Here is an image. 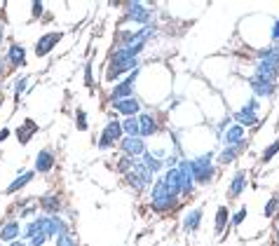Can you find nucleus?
Returning a JSON list of instances; mask_svg holds the SVG:
<instances>
[{"instance_id":"obj_26","label":"nucleus","mask_w":279,"mask_h":246,"mask_svg":"<svg viewBox=\"0 0 279 246\" xmlns=\"http://www.w3.org/2000/svg\"><path fill=\"white\" fill-rule=\"evenodd\" d=\"M26 87H28V77H26V75L17 77V82H14V101H19V98L26 94Z\"/></svg>"},{"instance_id":"obj_42","label":"nucleus","mask_w":279,"mask_h":246,"mask_svg":"<svg viewBox=\"0 0 279 246\" xmlns=\"http://www.w3.org/2000/svg\"><path fill=\"white\" fill-rule=\"evenodd\" d=\"M2 38H5V31H2V26H0V45H2Z\"/></svg>"},{"instance_id":"obj_30","label":"nucleus","mask_w":279,"mask_h":246,"mask_svg":"<svg viewBox=\"0 0 279 246\" xmlns=\"http://www.w3.org/2000/svg\"><path fill=\"white\" fill-rule=\"evenodd\" d=\"M275 152H279V139L275 141V143H272V146H270L265 152H263V162H270L272 157H275Z\"/></svg>"},{"instance_id":"obj_34","label":"nucleus","mask_w":279,"mask_h":246,"mask_svg":"<svg viewBox=\"0 0 279 246\" xmlns=\"http://www.w3.org/2000/svg\"><path fill=\"white\" fill-rule=\"evenodd\" d=\"M31 10H33V17L38 19V17H43V12H45V5L43 2H33L31 5Z\"/></svg>"},{"instance_id":"obj_43","label":"nucleus","mask_w":279,"mask_h":246,"mask_svg":"<svg viewBox=\"0 0 279 246\" xmlns=\"http://www.w3.org/2000/svg\"><path fill=\"white\" fill-rule=\"evenodd\" d=\"M0 108H2V94H0Z\"/></svg>"},{"instance_id":"obj_28","label":"nucleus","mask_w":279,"mask_h":246,"mask_svg":"<svg viewBox=\"0 0 279 246\" xmlns=\"http://www.w3.org/2000/svg\"><path fill=\"white\" fill-rule=\"evenodd\" d=\"M113 146H115V141H113V139H110V136L106 134V131H103V134L99 136V148H101V150H108V148H113Z\"/></svg>"},{"instance_id":"obj_39","label":"nucleus","mask_w":279,"mask_h":246,"mask_svg":"<svg viewBox=\"0 0 279 246\" xmlns=\"http://www.w3.org/2000/svg\"><path fill=\"white\" fill-rule=\"evenodd\" d=\"M272 38L279 40V22H275V28H272Z\"/></svg>"},{"instance_id":"obj_21","label":"nucleus","mask_w":279,"mask_h":246,"mask_svg":"<svg viewBox=\"0 0 279 246\" xmlns=\"http://www.w3.org/2000/svg\"><path fill=\"white\" fill-rule=\"evenodd\" d=\"M103 131H106V134H108V136H110L113 141H115V143H120V141H122V136H125V131H122V122H118L115 118L108 122Z\"/></svg>"},{"instance_id":"obj_16","label":"nucleus","mask_w":279,"mask_h":246,"mask_svg":"<svg viewBox=\"0 0 279 246\" xmlns=\"http://www.w3.org/2000/svg\"><path fill=\"white\" fill-rule=\"evenodd\" d=\"M33 176H35L33 172H22L19 176H17V178H14V181L10 183V185H7V188H5V193H7V195H14L17 190L26 188V185H28V183L33 181Z\"/></svg>"},{"instance_id":"obj_11","label":"nucleus","mask_w":279,"mask_h":246,"mask_svg":"<svg viewBox=\"0 0 279 246\" xmlns=\"http://www.w3.org/2000/svg\"><path fill=\"white\" fill-rule=\"evenodd\" d=\"M54 164H56V160H54V152L52 150H40L38 155H35V172L38 173H50L54 169Z\"/></svg>"},{"instance_id":"obj_24","label":"nucleus","mask_w":279,"mask_h":246,"mask_svg":"<svg viewBox=\"0 0 279 246\" xmlns=\"http://www.w3.org/2000/svg\"><path fill=\"white\" fill-rule=\"evenodd\" d=\"M242 148H244V143H242V146H226V150L218 155V162H221V164H230V162L242 152Z\"/></svg>"},{"instance_id":"obj_17","label":"nucleus","mask_w":279,"mask_h":246,"mask_svg":"<svg viewBox=\"0 0 279 246\" xmlns=\"http://www.w3.org/2000/svg\"><path fill=\"white\" fill-rule=\"evenodd\" d=\"M202 223V209H193V211H188L185 218H183V230L185 232H195L197 227Z\"/></svg>"},{"instance_id":"obj_7","label":"nucleus","mask_w":279,"mask_h":246,"mask_svg":"<svg viewBox=\"0 0 279 246\" xmlns=\"http://www.w3.org/2000/svg\"><path fill=\"white\" fill-rule=\"evenodd\" d=\"M22 237V223L19 221H5L0 227V244H12Z\"/></svg>"},{"instance_id":"obj_27","label":"nucleus","mask_w":279,"mask_h":246,"mask_svg":"<svg viewBox=\"0 0 279 246\" xmlns=\"http://www.w3.org/2000/svg\"><path fill=\"white\" fill-rule=\"evenodd\" d=\"M134 162L136 160H131V157H127V155H122L120 162H118V172L120 173H129L131 172V167H134Z\"/></svg>"},{"instance_id":"obj_41","label":"nucleus","mask_w":279,"mask_h":246,"mask_svg":"<svg viewBox=\"0 0 279 246\" xmlns=\"http://www.w3.org/2000/svg\"><path fill=\"white\" fill-rule=\"evenodd\" d=\"M7 246H28V244H24L22 239H17V242H12V244H7Z\"/></svg>"},{"instance_id":"obj_12","label":"nucleus","mask_w":279,"mask_h":246,"mask_svg":"<svg viewBox=\"0 0 279 246\" xmlns=\"http://www.w3.org/2000/svg\"><path fill=\"white\" fill-rule=\"evenodd\" d=\"M235 120L239 122V127H254L258 122L256 115V101H251L247 108H242L239 113H235Z\"/></svg>"},{"instance_id":"obj_22","label":"nucleus","mask_w":279,"mask_h":246,"mask_svg":"<svg viewBox=\"0 0 279 246\" xmlns=\"http://www.w3.org/2000/svg\"><path fill=\"white\" fill-rule=\"evenodd\" d=\"M143 167L148 169V173H157L164 169V162L157 160L155 155H151V152H143Z\"/></svg>"},{"instance_id":"obj_32","label":"nucleus","mask_w":279,"mask_h":246,"mask_svg":"<svg viewBox=\"0 0 279 246\" xmlns=\"http://www.w3.org/2000/svg\"><path fill=\"white\" fill-rule=\"evenodd\" d=\"M76 120H77V129H80V131H85V129H87V113H85V110H77Z\"/></svg>"},{"instance_id":"obj_18","label":"nucleus","mask_w":279,"mask_h":246,"mask_svg":"<svg viewBox=\"0 0 279 246\" xmlns=\"http://www.w3.org/2000/svg\"><path fill=\"white\" fill-rule=\"evenodd\" d=\"M251 87H254V92H256L258 97H270V94L275 92V85H272L270 80L258 77V75H254V77H251Z\"/></svg>"},{"instance_id":"obj_31","label":"nucleus","mask_w":279,"mask_h":246,"mask_svg":"<svg viewBox=\"0 0 279 246\" xmlns=\"http://www.w3.org/2000/svg\"><path fill=\"white\" fill-rule=\"evenodd\" d=\"M244 218H247V206H242V209H239L235 216H230L232 225H242V223H244Z\"/></svg>"},{"instance_id":"obj_9","label":"nucleus","mask_w":279,"mask_h":246,"mask_svg":"<svg viewBox=\"0 0 279 246\" xmlns=\"http://www.w3.org/2000/svg\"><path fill=\"white\" fill-rule=\"evenodd\" d=\"M136 118H139V134H141V139H148V136H152V134H157V131H160V127H157V120L152 118L151 113H139Z\"/></svg>"},{"instance_id":"obj_15","label":"nucleus","mask_w":279,"mask_h":246,"mask_svg":"<svg viewBox=\"0 0 279 246\" xmlns=\"http://www.w3.org/2000/svg\"><path fill=\"white\" fill-rule=\"evenodd\" d=\"M40 206L47 211V216H59V211L64 209L61 197H56V195H45L43 199H40Z\"/></svg>"},{"instance_id":"obj_37","label":"nucleus","mask_w":279,"mask_h":246,"mask_svg":"<svg viewBox=\"0 0 279 246\" xmlns=\"http://www.w3.org/2000/svg\"><path fill=\"white\" fill-rule=\"evenodd\" d=\"M7 139H10V129L2 127V129H0V143H2V141H7Z\"/></svg>"},{"instance_id":"obj_4","label":"nucleus","mask_w":279,"mask_h":246,"mask_svg":"<svg viewBox=\"0 0 279 246\" xmlns=\"http://www.w3.org/2000/svg\"><path fill=\"white\" fill-rule=\"evenodd\" d=\"M178 172V183H181V195H190L195 188V178H193V169H190V160L178 162L176 167Z\"/></svg>"},{"instance_id":"obj_44","label":"nucleus","mask_w":279,"mask_h":246,"mask_svg":"<svg viewBox=\"0 0 279 246\" xmlns=\"http://www.w3.org/2000/svg\"><path fill=\"white\" fill-rule=\"evenodd\" d=\"M0 7H2V5H0Z\"/></svg>"},{"instance_id":"obj_14","label":"nucleus","mask_w":279,"mask_h":246,"mask_svg":"<svg viewBox=\"0 0 279 246\" xmlns=\"http://www.w3.org/2000/svg\"><path fill=\"white\" fill-rule=\"evenodd\" d=\"M35 131H38V124H35L31 118H26V120H24V124L17 129L14 134H17V141H19L22 146H26V143L31 141V136L35 134Z\"/></svg>"},{"instance_id":"obj_25","label":"nucleus","mask_w":279,"mask_h":246,"mask_svg":"<svg viewBox=\"0 0 279 246\" xmlns=\"http://www.w3.org/2000/svg\"><path fill=\"white\" fill-rule=\"evenodd\" d=\"M122 131H125V136H141L139 134V118H125V122H122Z\"/></svg>"},{"instance_id":"obj_1","label":"nucleus","mask_w":279,"mask_h":246,"mask_svg":"<svg viewBox=\"0 0 279 246\" xmlns=\"http://www.w3.org/2000/svg\"><path fill=\"white\" fill-rule=\"evenodd\" d=\"M190 169H193L195 183H200V185L211 183L214 181V176H216V169H214V164H211V155H209V152L190 160Z\"/></svg>"},{"instance_id":"obj_19","label":"nucleus","mask_w":279,"mask_h":246,"mask_svg":"<svg viewBox=\"0 0 279 246\" xmlns=\"http://www.w3.org/2000/svg\"><path fill=\"white\" fill-rule=\"evenodd\" d=\"M226 143L228 146H242V143H244V127L232 124V127L226 131Z\"/></svg>"},{"instance_id":"obj_2","label":"nucleus","mask_w":279,"mask_h":246,"mask_svg":"<svg viewBox=\"0 0 279 246\" xmlns=\"http://www.w3.org/2000/svg\"><path fill=\"white\" fill-rule=\"evenodd\" d=\"M176 197L178 195L172 193L167 185H164V181H157V183H152V209L155 211H169L174 204H176Z\"/></svg>"},{"instance_id":"obj_33","label":"nucleus","mask_w":279,"mask_h":246,"mask_svg":"<svg viewBox=\"0 0 279 246\" xmlns=\"http://www.w3.org/2000/svg\"><path fill=\"white\" fill-rule=\"evenodd\" d=\"M47 239H50V237L40 232V235H35L31 242H28V246H45V242H47Z\"/></svg>"},{"instance_id":"obj_5","label":"nucleus","mask_w":279,"mask_h":246,"mask_svg":"<svg viewBox=\"0 0 279 246\" xmlns=\"http://www.w3.org/2000/svg\"><path fill=\"white\" fill-rule=\"evenodd\" d=\"M136 77H139V68L131 71L125 82H120L113 92H110V101H122V98H131V92H134V85H136Z\"/></svg>"},{"instance_id":"obj_23","label":"nucleus","mask_w":279,"mask_h":246,"mask_svg":"<svg viewBox=\"0 0 279 246\" xmlns=\"http://www.w3.org/2000/svg\"><path fill=\"white\" fill-rule=\"evenodd\" d=\"M228 221H230V211H228L226 206H218V211H216V225H214L216 235H221V232L226 230Z\"/></svg>"},{"instance_id":"obj_38","label":"nucleus","mask_w":279,"mask_h":246,"mask_svg":"<svg viewBox=\"0 0 279 246\" xmlns=\"http://www.w3.org/2000/svg\"><path fill=\"white\" fill-rule=\"evenodd\" d=\"M33 211H35V206H26V209H24V211H22L19 216H22V218H26V216H31Z\"/></svg>"},{"instance_id":"obj_3","label":"nucleus","mask_w":279,"mask_h":246,"mask_svg":"<svg viewBox=\"0 0 279 246\" xmlns=\"http://www.w3.org/2000/svg\"><path fill=\"white\" fill-rule=\"evenodd\" d=\"M120 150H122L127 157H131V160L143 157V152H148L146 141L141 139V136H122V141H120Z\"/></svg>"},{"instance_id":"obj_35","label":"nucleus","mask_w":279,"mask_h":246,"mask_svg":"<svg viewBox=\"0 0 279 246\" xmlns=\"http://www.w3.org/2000/svg\"><path fill=\"white\" fill-rule=\"evenodd\" d=\"M277 197H272V199H270L268 202V206H265V216H272V211H275V206H277Z\"/></svg>"},{"instance_id":"obj_6","label":"nucleus","mask_w":279,"mask_h":246,"mask_svg":"<svg viewBox=\"0 0 279 246\" xmlns=\"http://www.w3.org/2000/svg\"><path fill=\"white\" fill-rule=\"evenodd\" d=\"M125 17L131 19V22H136V24L148 26V22H151V10H148L143 2H129V5H127V14H125Z\"/></svg>"},{"instance_id":"obj_20","label":"nucleus","mask_w":279,"mask_h":246,"mask_svg":"<svg viewBox=\"0 0 279 246\" xmlns=\"http://www.w3.org/2000/svg\"><path fill=\"white\" fill-rule=\"evenodd\" d=\"M244 188H247V173L237 172L235 178H232V185H230V197H239L244 193Z\"/></svg>"},{"instance_id":"obj_36","label":"nucleus","mask_w":279,"mask_h":246,"mask_svg":"<svg viewBox=\"0 0 279 246\" xmlns=\"http://www.w3.org/2000/svg\"><path fill=\"white\" fill-rule=\"evenodd\" d=\"M85 82L87 85H92V64L85 66Z\"/></svg>"},{"instance_id":"obj_13","label":"nucleus","mask_w":279,"mask_h":246,"mask_svg":"<svg viewBox=\"0 0 279 246\" xmlns=\"http://www.w3.org/2000/svg\"><path fill=\"white\" fill-rule=\"evenodd\" d=\"M7 64L12 68H19V66L26 64V47L24 45H10V49H7Z\"/></svg>"},{"instance_id":"obj_8","label":"nucleus","mask_w":279,"mask_h":246,"mask_svg":"<svg viewBox=\"0 0 279 246\" xmlns=\"http://www.w3.org/2000/svg\"><path fill=\"white\" fill-rule=\"evenodd\" d=\"M59 40H61V33H45L43 38H38V43H35V56H47Z\"/></svg>"},{"instance_id":"obj_29","label":"nucleus","mask_w":279,"mask_h":246,"mask_svg":"<svg viewBox=\"0 0 279 246\" xmlns=\"http://www.w3.org/2000/svg\"><path fill=\"white\" fill-rule=\"evenodd\" d=\"M56 246H77V239L71 235H64V237H56Z\"/></svg>"},{"instance_id":"obj_10","label":"nucleus","mask_w":279,"mask_h":246,"mask_svg":"<svg viewBox=\"0 0 279 246\" xmlns=\"http://www.w3.org/2000/svg\"><path fill=\"white\" fill-rule=\"evenodd\" d=\"M113 108L118 110V113H122L125 118H136L141 113V103L136 101V98H122V101H113Z\"/></svg>"},{"instance_id":"obj_40","label":"nucleus","mask_w":279,"mask_h":246,"mask_svg":"<svg viewBox=\"0 0 279 246\" xmlns=\"http://www.w3.org/2000/svg\"><path fill=\"white\" fill-rule=\"evenodd\" d=\"M5 73V56H2V54H0V75Z\"/></svg>"}]
</instances>
